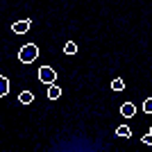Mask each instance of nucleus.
<instances>
[{
	"mask_svg": "<svg viewBox=\"0 0 152 152\" xmlns=\"http://www.w3.org/2000/svg\"><path fill=\"white\" fill-rule=\"evenodd\" d=\"M37 57H39V48H37L34 43L23 45V48H20V52H18V59H20L23 64H32Z\"/></svg>",
	"mask_w": 152,
	"mask_h": 152,
	"instance_id": "nucleus-1",
	"label": "nucleus"
},
{
	"mask_svg": "<svg viewBox=\"0 0 152 152\" xmlns=\"http://www.w3.org/2000/svg\"><path fill=\"white\" fill-rule=\"evenodd\" d=\"M39 80H41L43 84H52L55 80H57V73H55L50 66H41V68H39Z\"/></svg>",
	"mask_w": 152,
	"mask_h": 152,
	"instance_id": "nucleus-2",
	"label": "nucleus"
},
{
	"mask_svg": "<svg viewBox=\"0 0 152 152\" xmlns=\"http://www.w3.org/2000/svg\"><path fill=\"white\" fill-rule=\"evenodd\" d=\"M30 27H32V20H30V18H25V20H16V23L12 25V32H14V34H25Z\"/></svg>",
	"mask_w": 152,
	"mask_h": 152,
	"instance_id": "nucleus-3",
	"label": "nucleus"
},
{
	"mask_svg": "<svg viewBox=\"0 0 152 152\" xmlns=\"http://www.w3.org/2000/svg\"><path fill=\"white\" fill-rule=\"evenodd\" d=\"M134 114H136V107H134L132 102L121 104V116H123V118H134Z\"/></svg>",
	"mask_w": 152,
	"mask_h": 152,
	"instance_id": "nucleus-4",
	"label": "nucleus"
},
{
	"mask_svg": "<svg viewBox=\"0 0 152 152\" xmlns=\"http://www.w3.org/2000/svg\"><path fill=\"white\" fill-rule=\"evenodd\" d=\"M59 95H61V86H59V84H48V98H50V100H57Z\"/></svg>",
	"mask_w": 152,
	"mask_h": 152,
	"instance_id": "nucleus-5",
	"label": "nucleus"
},
{
	"mask_svg": "<svg viewBox=\"0 0 152 152\" xmlns=\"http://www.w3.org/2000/svg\"><path fill=\"white\" fill-rule=\"evenodd\" d=\"M116 134H118L121 139H129V136H132V129H129V127H127V125H118V129H116Z\"/></svg>",
	"mask_w": 152,
	"mask_h": 152,
	"instance_id": "nucleus-6",
	"label": "nucleus"
},
{
	"mask_svg": "<svg viewBox=\"0 0 152 152\" xmlns=\"http://www.w3.org/2000/svg\"><path fill=\"white\" fill-rule=\"evenodd\" d=\"M32 100H34V95H32L30 91H23V93L18 95V102H20V104H30Z\"/></svg>",
	"mask_w": 152,
	"mask_h": 152,
	"instance_id": "nucleus-7",
	"label": "nucleus"
},
{
	"mask_svg": "<svg viewBox=\"0 0 152 152\" xmlns=\"http://www.w3.org/2000/svg\"><path fill=\"white\" fill-rule=\"evenodd\" d=\"M7 93H9V80L2 75L0 77V95H7Z\"/></svg>",
	"mask_w": 152,
	"mask_h": 152,
	"instance_id": "nucleus-8",
	"label": "nucleus"
},
{
	"mask_svg": "<svg viewBox=\"0 0 152 152\" xmlns=\"http://www.w3.org/2000/svg\"><path fill=\"white\" fill-rule=\"evenodd\" d=\"M111 89H114V91H118V93H121V91L125 89V82H123L121 77H116L114 82H111Z\"/></svg>",
	"mask_w": 152,
	"mask_h": 152,
	"instance_id": "nucleus-9",
	"label": "nucleus"
},
{
	"mask_svg": "<svg viewBox=\"0 0 152 152\" xmlns=\"http://www.w3.org/2000/svg\"><path fill=\"white\" fill-rule=\"evenodd\" d=\"M64 52H66V55H75V52H77V45L73 43V41H68V43L64 45Z\"/></svg>",
	"mask_w": 152,
	"mask_h": 152,
	"instance_id": "nucleus-10",
	"label": "nucleus"
},
{
	"mask_svg": "<svg viewBox=\"0 0 152 152\" xmlns=\"http://www.w3.org/2000/svg\"><path fill=\"white\" fill-rule=\"evenodd\" d=\"M143 111H145V114H152V98H148V100L143 102Z\"/></svg>",
	"mask_w": 152,
	"mask_h": 152,
	"instance_id": "nucleus-11",
	"label": "nucleus"
},
{
	"mask_svg": "<svg viewBox=\"0 0 152 152\" xmlns=\"http://www.w3.org/2000/svg\"><path fill=\"white\" fill-rule=\"evenodd\" d=\"M141 141H143L145 145H152V132H148V134H145V136H143Z\"/></svg>",
	"mask_w": 152,
	"mask_h": 152,
	"instance_id": "nucleus-12",
	"label": "nucleus"
},
{
	"mask_svg": "<svg viewBox=\"0 0 152 152\" xmlns=\"http://www.w3.org/2000/svg\"><path fill=\"white\" fill-rule=\"evenodd\" d=\"M150 132H152V127H150Z\"/></svg>",
	"mask_w": 152,
	"mask_h": 152,
	"instance_id": "nucleus-13",
	"label": "nucleus"
}]
</instances>
